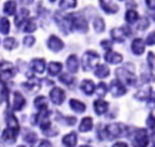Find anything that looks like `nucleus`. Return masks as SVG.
Masks as SVG:
<instances>
[{"instance_id": "1", "label": "nucleus", "mask_w": 155, "mask_h": 147, "mask_svg": "<svg viewBox=\"0 0 155 147\" xmlns=\"http://www.w3.org/2000/svg\"><path fill=\"white\" fill-rule=\"evenodd\" d=\"M115 73H116L117 78L120 79V81L125 83L126 85L133 86V85L136 84V81H137V79H136V77H134V74H133V70L127 69L126 66H125V67H121V68H117Z\"/></svg>"}, {"instance_id": "2", "label": "nucleus", "mask_w": 155, "mask_h": 147, "mask_svg": "<svg viewBox=\"0 0 155 147\" xmlns=\"http://www.w3.org/2000/svg\"><path fill=\"white\" fill-rule=\"evenodd\" d=\"M99 61V55L94 51H87L82 56V67L85 70H91Z\"/></svg>"}, {"instance_id": "3", "label": "nucleus", "mask_w": 155, "mask_h": 147, "mask_svg": "<svg viewBox=\"0 0 155 147\" xmlns=\"http://www.w3.org/2000/svg\"><path fill=\"white\" fill-rule=\"evenodd\" d=\"M54 21L57 23V26L59 27V29L64 33V34H68L71 29V18L70 16H65V15H62L61 12H56L54 13Z\"/></svg>"}, {"instance_id": "4", "label": "nucleus", "mask_w": 155, "mask_h": 147, "mask_svg": "<svg viewBox=\"0 0 155 147\" xmlns=\"http://www.w3.org/2000/svg\"><path fill=\"white\" fill-rule=\"evenodd\" d=\"M70 18H71V28H74L76 32L86 33L88 30V23L82 15H70Z\"/></svg>"}, {"instance_id": "5", "label": "nucleus", "mask_w": 155, "mask_h": 147, "mask_svg": "<svg viewBox=\"0 0 155 147\" xmlns=\"http://www.w3.org/2000/svg\"><path fill=\"white\" fill-rule=\"evenodd\" d=\"M47 47L51 50V51H53V52H58V51H61L63 47H64V44H63V41L58 38V36H56V35H51L48 39H47Z\"/></svg>"}, {"instance_id": "6", "label": "nucleus", "mask_w": 155, "mask_h": 147, "mask_svg": "<svg viewBox=\"0 0 155 147\" xmlns=\"http://www.w3.org/2000/svg\"><path fill=\"white\" fill-rule=\"evenodd\" d=\"M110 92H111L113 96L119 97V96H122V95L126 94V87L124 86V84L120 80L115 79L110 83Z\"/></svg>"}, {"instance_id": "7", "label": "nucleus", "mask_w": 155, "mask_h": 147, "mask_svg": "<svg viewBox=\"0 0 155 147\" xmlns=\"http://www.w3.org/2000/svg\"><path fill=\"white\" fill-rule=\"evenodd\" d=\"M15 74H16V69L11 63H8V62L0 63V77H2L5 79H10Z\"/></svg>"}, {"instance_id": "8", "label": "nucleus", "mask_w": 155, "mask_h": 147, "mask_svg": "<svg viewBox=\"0 0 155 147\" xmlns=\"http://www.w3.org/2000/svg\"><path fill=\"white\" fill-rule=\"evenodd\" d=\"M148 135H147V130L140 129L137 131L136 136H134V147H147L148 145Z\"/></svg>"}, {"instance_id": "9", "label": "nucleus", "mask_w": 155, "mask_h": 147, "mask_svg": "<svg viewBox=\"0 0 155 147\" xmlns=\"http://www.w3.org/2000/svg\"><path fill=\"white\" fill-rule=\"evenodd\" d=\"M105 134L108 135V138L119 137L122 134V126L120 124H109L105 126Z\"/></svg>"}, {"instance_id": "10", "label": "nucleus", "mask_w": 155, "mask_h": 147, "mask_svg": "<svg viewBox=\"0 0 155 147\" xmlns=\"http://www.w3.org/2000/svg\"><path fill=\"white\" fill-rule=\"evenodd\" d=\"M64 97H65V94L59 87H53L50 92V98L54 104H62L64 101Z\"/></svg>"}, {"instance_id": "11", "label": "nucleus", "mask_w": 155, "mask_h": 147, "mask_svg": "<svg viewBox=\"0 0 155 147\" xmlns=\"http://www.w3.org/2000/svg\"><path fill=\"white\" fill-rule=\"evenodd\" d=\"M17 134H18L17 130L11 129V128H7V129H5V130L2 131L1 138H2L5 142H7V143H13L15 140H16V137H17Z\"/></svg>"}, {"instance_id": "12", "label": "nucleus", "mask_w": 155, "mask_h": 147, "mask_svg": "<svg viewBox=\"0 0 155 147\" xmlns=\"http://www.w3.org/2000/svg\"><path fill=\"white\" fill-rule=\"evenodd\" d=\"M144 49H145V45H144V41L139 38L134 39L131 44V50L134 55H142L144 52Z\"/></svg>"}, {"instance_id": "13", "label": "nucleus", "mask_w": 155, "mask_h": 147, "mask_svg": "<svg viewBox=\"0 0 155 147\" xmlns=\"http://www.w3.org/2000/svg\"><path fill=\"white\" fill-rule=\"evenodd\" d=\"M24 104H25V98H24L18 91H16V92L13 94V103H12V108H13L15 111H21V109L24 107Z\"/></svg>"}, {"instance_id": "14", "label": "nucleus", "mask_w": 155, "mask_h": 147, "mask_svg": "<svg viewBox=\"0 0 155 147\" xmlns=\"http://www.w3.org/2000/svg\"><path fill=\"white\" fill-rule=\"evenodd\" d=\"M104 58L108 63H111V64H117L122 61V56L117 52H114V51H108L104 55Z\"/></svg>"}, {"instance_id": "15", "label": "nucleus", "mask_w": 155, "mask_h": 147, "mask_svg": "<svg viewBox=\"0 0 155 147\" xmlns=\"http://www.w3.org/2000/svg\"><path fill=\"white\" fill-rule=\"evenodd\" d=\"M67 68L70 73H76L79 69V61L75 55H70L67 58Z\"/></svg>"}, {"instance_id": "16", "label": "nucleus", "mask_w": 155, "mask_h": 147, "mask_svg": "<svg viewBox=\"0 0 155 147\" xmlns=\"http://www.w3.org/2000/svg\"><path fill=\"white\" fill-rule=\"evenodd\" d=\"M45 61L42 58H34L31 62H30V68L35 72V73H39L41 74L44 70H45Z\"/></svg>"}, {"instance_id": "17", "label": "nucleus", "mask_w": 155, "mask_h": 147, "mask_svg": "<svg viewBox=\"0 0 155 147\" xmlns=\"http://www.w3.org/2000/svg\"><path fill=\"white\" fill-rule=\"evenodd\" d=\"M99 6L102 7V10L105 13H116L117 10H119L117 5H115L113 2H108L105 0H99Z\"/></svg>"}, {"instance_id": "18", "label": "nucleus", "mask_w": 155, "mask_h": 147, "mask_svg": "<svg viewBox=\"0 0 155 147\" xmlns=\"http://www.w3.org/2000/svg\"><path fill=\"white\" fill-rule=\"evenodd\" d=\"M80 87H81V90H82V92L85 95H92L94 92V90H96V86H94L93 81L92 80H87V79L82 80Z\"/></svg>"}, {"instance_id": "19", "label": "nucleus", "mask_w": 155, "mask_h": 147, "mask_svg": "<svg viewBox=\"0 0 155 147\" xmlns=\"http://www.w3.org/2000/svg\"><path fill=\"white\" fill-rule=\"evenodd\" d=\"M110 35H111L113 40H115V41H117V43H122V41L125 40V38L127 36V35L125 34V32H124L122 28H114V29H111Z\"/></svg>"}, {"instance_id": "20", "label": "nucleus", "mask_w": 155, "mask_h": 147, "mask_svg": "<svg viewBox=\"0 0 155 147\" xmlns=\"http://www.w3.org/2000/svg\"><path fill=\"white\" fill-rule=\"evenodd\" d=\"M93 108H94V112L97 114L102 115L108 111V103L105 101H103V100H97L93 103Z\"/></svg>"}, {"instance_id": "21", "label": "nucleus", "mask_w": 155, "mask_h": 147, "mask_svg": "<svg viewBox=\"0 0 155 147\" xmlns=\"http://www.w3.org/2000/svg\"><path fill=\"white\" fill-rule=\"evenodd\" d=\"M16 10H17V5H16V1L13 0H8L4 4V12L7 15V16H12L16 13Z\"/></svg>"}, {"instance_id": "22", "label": "nucleus", "mask_w": 155, "mask_h": 147, "mask_svg": "<svg viewBox=\"0 0 155 147\" xmlns=\"http://www.w3.org/2000/svg\"><path fill=\"white\" fill-rule=\"evenodd\" d=\"M69 106H70V108L74 111V112H76V113H82V112H85V109H86V106L81 102V101H78V100H70L69 101Z\"/></svg>"}, {"instance_id": "23", "label": "nucleus", "mask_w": 155, "mask_h": 147, "mask_svg": "<svg viewBox=\"0 0 155 147\" xmlns=\"http://www.w3.org/2000/svg\"><path fill=\"white\" fill-rule=\"evenodd\" d=\"M62 141H63V143H64L65 146H68V147H74V146L76 145V142H78V136H76L75 132H70V134L65 135Z\"/></svg>"}, {"instance_id": "24", "label": "nucleus", "mask_w": 155, "mask_h": 147, "mask_svg": "<svg viewBox=\"0 0 155 147\" xmlns=\"http://www.w3.org/2000/svg\"><path fill=\"white\" fill-rule=\"evenodd\" d=\"M34 103H35V107H36L39 111H41V112L47 111V98H46L45 96H38V97L35 98Z\"/></svg>"}, {"instance_id": "25", "label": "nucleus", "mask_w": 155, "mask_h": 147, "mask_svg": "<svg viewBox=\"0 0 155 147\" xmlns=\"http://www.w3.org/2000/svg\"><path fill=\"white\" fill-rule=\"evenodd\" d=\"M92 126H93L92 119H91L90 117H86V118H84V119L81 120L80 126H79V130H80L81 132H87V131H90V130L92 129Z\"/></svg>"}, {"instance_id": "26", "label": "nucleus", "mask_w": 155, "mask_h": 147, "mask_svg": "<svg viewBox=\"0 0 155 147\" xmlns=\"http://www.w3.org/2000/svg\"><path fill=\"white\" fill-rule=\"evenodd\" d=\"M28 16H29V11H28L27 9L19 10L18 16L16 17V26H17V27H22L23 22H25V19L28 18Z\"/></svg>"}, {"instance_id": "27", "label": "nucleus", "mask_w": 155, "mask_h": 147, "mask_svg": "<svg viewBox=\"0 0 155 147\" xmlns=\"http://www.w3.org/2000/svg\"><path fill=\"white\" fill-rule=\"evenodd\" d=\"M94 75L97 78H105L109 75V68L105 64H99L96 69H94Z\"/></svg>"}, {"instance_id": "28", "label": "nucleus", "mask_w": 155, "mask_h": 147, "mask_svg": "<svg viewBox=\"0 0 155 147\" xmlns=\"http://www.w3.org/2000/svg\"><path fill=\"white\" fill-rule=\"evenodd\" d=\"M150 95H151V87H145V89L139 90V91L134 95V97H136L137 100L145 101V100H148V98L150 97Z\"/></svg>"}, {"instance_id": "29", "label": "nucleus", "mask_w": 155, "mask_h": 147, "mask_svg": "<svg viewBox=\"0 0 155 147\" xmlns=\"http://www.w3.org/2000/svg\"><path fill=\"white\" fill-rule=\"evenodd\" d=\"M62 70V63L59 62H50L48 63V73L50 75H58Z\"/></svg>"}, {"instance_id": "30", "label": "nucleus", "mask_w": 155, "mask_h": 147, "mask_svg": "<svg viewBox=\"0 0 155 147\" xmlns=\"http://www.w3.org/2000/svg\"><path fill=\"white\" fill-rule=\"evenodd\" d=\"M6 121H7V125H8V128H11V129H15V130H19V124H18V120L15 118V115L13 114H7V117H6Z\"/></svg>"}, {"instance_id": "31", "label": "nucleus", "mask_w": 155, "mask_h": 147, "mask_svg": "<svg viewBox=\"0 0 155 147\" xmlns=\"http://www.w3.org/2000/svg\"><path fill=\"white\" fill-rule=\"evenodd\" d=\"M125 18H126V21H127V23H136L137 21H138V13L134 11V10H128L127 12H126V15H125Z\"/></svg>"}, {"instance_id": "32", "label": "nucleus", "mask_w": 155, "mask_h": 147, "mask_svg": "<svg viewBox=\"0 0 155 147\" xmlns=\"http://www.w3.org/2000/svg\"><path fill=\"white\" fill-rule=\"evenodd\" d=\"M93 27H94V30H96L97 33H102V32L104 30V28H105V23H104L103 18H101V17L94 18V21H93Z\"/></svg>"}, {"instance_id": "33", "label": "nucleus", "mask_w": 155, "mask_h": 147, "mask_svg": "<svg viewBox=\"0 0 155 147\" xmlns=\"http://www.w3.org/2000/svg\"><path fill=\"white\" fill-rule=\"evenodd\" d=\"M23 30L25 33H33L36 30V23L33 19H25V23L23 24Z\"/></svg>"}, {"instance_id": "34", "label": "nucleus", "mask_w": 155, "mask_h": 147, "mask_svg": "<svg viewBox=\"0 0 155 147\" xmlns=\"http://www.w3.org/2000/svg\"><path fill=\"white\" fill-rule=\"evenodd\" d=\"M8 32H10V22L7 18L1 17L0 18V33L6 35Z\"/></svg>"}, {"instance_id": "35", "label": "nucleus", "mask_w": 155, "mask_h": 147, "mask_svg": "<svg viewBox=\"0 0 155 147\" xmlns=\"http://www.w3.org/2000/svg\"><path fill=\"white\" fill-rule=\"evenodd\" d=\"M75 6H76V0H61L59 1V9L62 10L74 9Z\"/></svg>"}, {"instance_id": "36", "label": "nucleus", "mask_w": 155, "mask_h": 147, "mask_svg": "<svg viewBox=\"0 0 155 147\" xmlns=\"http://www.w3.org/2000/svg\"><path fill=\"white\" fill-rule=\"evenodd\" d=\"M17 46V40L15 38H6L4 40V47L6 50H12Z\"/></svg>"}, {"instance_id": "37", "label": "nucleus", "mask_w": 155, "mask_h": 147, "mask_svg": "<svg viewBox=\"0 0 155 147\" xmlns=\"http://www.w3.org/2000/svg\"><path fill=\"white\" fill-rule=\"evenodd\" d=\"M107 91H108V87H107V85H105L104 83H99V84L97 85L96 92H97V95H98L99 97H103V96L107 94Z\"/></svg>"}, {"instance_id": "38", "label": "nucleus", "mask_w": 155, "mask_h": 147, "mask_svg": "<svg viewBox=\"0 0 155 147\" xmlns=\"http://www.w3.org/2000/svg\"><path fill=\"white\" fill-rule=\"evenodd\" d=\"M59 80H61L63 84H65V85H70V84L74 81V78H73L71 75H69V74H62V75L59 77Z\"/></svg>"}, {"instance_id": "39", "label": "nucleus", "mask_w": 155, "mask_h": 147, "mask_svg": "<svg viewBox=\"0 0 155 147\" xmlns=\"http://www.w3.org/2000/svg\"><path fill=\"white\" fill-rule=\"evenodd\" d=\"M148 27H149V21H148V18H145V17L140 18V21H139L137 28H138L139 30H144V29H147Z\"/></svg>"}, {"instance_id": "40", "label": "nucleus", "mask_w": 155, "mask_h": 147, "mask_svg": "<svg viewBox=\"0 0 155 147\" xmlns=\"http://www.w3.org/2000/svg\"><path fill=\"white\" fill-rule=\"evenodd\" d=\"M23 86L27 89V90H30V91H35L40 87V85L38 83H24Z\"/></svg>"}, {"instance_id": "41", "label": "nucleus", "mask_w": 155, "mask_h": 147, "mask_svg": "<svg viewBox=\"0 0 155 147\" xmlns=\"http://www.w3.org/2000/svg\"><path fill=\"white\" fill-rule=\"evenodd\" d=\"M34 43H35V39H34V36H31V35H28V36H25V38L23 39V44H24L27 47L33 46Z\"/></svg>"}, {"instance_id": "42", "label": "nucleus", "mask_w": 155, "mask_h": 147, "mask_svg": "<svg viewBox=\"0 0 155 147\" xmlns=\"http://www.w3.org/2000/svg\"><path fill=\"white\" fill-rule=\"evenodd\" d=\"M148 64L151 69L155 70V55L153 52H149L148 53Z\"/></svg>"}, {"instance_id": "43", "label": "nucleus", "mask_w": 155, "mask_h": 147, "mask_svg": "<svg viewBox=\"0 0 155 147\" xmlns=\"http://www.w3.org/2000/svg\"><path fill=\"white\" fill-rule=\"evenodd\" d=\"M145 43H147L148 45H155V32H151V33L147 36Z\"/></svg>"}, {"instance_id": "44", "label": "nucleus", "mask_w": 155, "mask_h": 147, "mask_svg": "<svg viewBox=\"0 0 155 147\" xmlns=\"http://www.w3.org/2000/svg\"><path fill=\"white\" fill-rule=\"evenodd\" d=\"M24 140H25L27 142H29V143H33V142H35V141H36V135H35L34 132L27 134V136L24 137Z\"/></svg>"}, {"instance_id": "45", "label": "nucleus", "mask_w": 155, "mask_h": 147, "mask_svg": "<svg viewBox=\"0 0 155 147\" xmlns=\"http://www.w3.org/2000/svg\"><path fill=\"white\" fill-rule=\"evenodd\" d=\"M147 124H148L149 128L154 129V128H155V117L150 114V115L148 117V119H147Z\"/></svg>"}, {"instance_id": "46", "label": "nucleus", "mask_w": 155, "mask_h": 147, "mask_svg": "<svg viewBox=\"0 0 155 147\" xmlns=\"http://www.w3.org/2000/svg\"><path fill=\"white\" fill-rule=\"evenodd\" d=\"M145 4L148 6V9L155 10V0H145Z\"/></svg>"}, {"instance_id": "47", "label": "nucleus", "mask_w": 155, "mask_h": 147, "mask_svg": "<svg viewBox=\"0 0 155 147\" xmlns=\"http://www.w3.org/2000/svg\"><path fill=\"white\" fill-rule=\"evenodd\" d=\"M101 45H102L104 49H107V50H110V47H111V44H110L109 41H107V40H103V41L101 43Z\"/></svg>"}, {"instance_id": "48", "label": "nucleus", "mask_w": 155, "mask_h": 147, "mask_svg": "<svg viewBox=\"0 0 155 147\" xmlns=\"http://www.w3.org/2000/svg\"><path fill=\"white\" fill-rule=\"evenodd\" d=\"M39 147H52V145H51L48 141H46V140H42V141L40 142Z\"/></svg>"}, {"instance_id": "49", "label": "nucleus", "mask_w": 155, "mask_h": 147, "mask_svg": "<svg viewBox=\"0 0 155 147\" xmlns=\"http://www.w3.org/2000/svg\"><path fill=\"white\" fill-rule=\"evenodd\" d=\"M113 147H127V145L125 142H116L115 145H113Z\"/></svg>"}, {"instance_id": "50", "label": "nucleus", "mask_w": 155, "mask_h": 147, "mask_svg": "<svg viewBox=\"0 0 155 147\" xmlns=\"http://www.w3.org/2000/svg\"><path fill=\"white\" fill-rule=\"evenodd\" d=\"M19 2H22V4H24V5H29V4L33 2V0H19Z\"/></svg>"}, {"instance_id": "51", "label": "nucleus", "mask_w": 155, "mask_h": 147, "mask_svg": "<svg viewBox=\"0 0 155 147\" xmlns=\"http://www.w3.org/2000/svg\"><path fill=\"white\" fill-rule=\"evenodd\" d=\"M150 140H151V142L155 145V132H153V134L150 135Z\"/></svg>"}, {"instance_id": "52", "label": "nucleus", "mask_w": 155, "mask_h": 147, "mask_svg": "<svg viewBox=\"0 0 155 147\" xmlns=\"http://www.w3.org/2000/svg\"><path fill=\"white\" fill-rule=\"evenodd\" d=\"M153 18H154V21H155V15H154V16H153Z\"/></svg>"}, {"instance_id": "53", "label": "nucleus", "mask_w": 155, "mask_h": 147, "mask_svg": "<svg viewBox=\"0 0 155 147\" xmlns=\"http://www.w3.org/2000/svg\"><path fill=\"white\" fill-rule=\"evenodd\" d=\"M82 147H91V146H82Z\"/></svg>"}, {"instance_id": "54", "label": "nucleus", "mask_w": 155, "mask_h": 147, "mask_svg": "<svg viewBox=\"0 0 155 147\" xmlns=\"http://www.w3.org/2000/svg\"><path fill=\"white\" fill-rule=\"evenodd\" d=\"M50 1H51V2H53V1H56V0H50Z\"/></svg>"}, {"instance_id": "55", "label": "nucleus", "mask_w": 155, "mask_h": 147, "mask_svg": "<svg viewBox=\"0 0 155 147\" xmlns=\"http://www.w3.org/2000/svg\"><path fill=\"white\" fill-rule=\"evenodd\" d=\"M154 102H155V96H154Z\"/></svg>"}, {"instance_id": "56", "label": "nucleus", "mask_w": 155, "mask_h": 147, "mask_svg": "<svg viewBox=\"0 0 155 147\" xmlns=\"http://www.w3.org/2000/svg\"><path fill=\"white\" fill-rule=\"evenodd\" d=\"M120 1H124V0H120Z\"/></svg>"}, {"instance_id": "57", "label": "nucleus", "mask_w": 155, "mask_h": 147, "mask_svg": "<svg viewBox=\"0 0 155 147\" xmlns=\"http://www.w3.org/2000/svg\"><path fill=\"white\" fill-rule=\"evenodd\" d=\"M154 147H155V146H154Z\"/></svg>"}]
</instances>
